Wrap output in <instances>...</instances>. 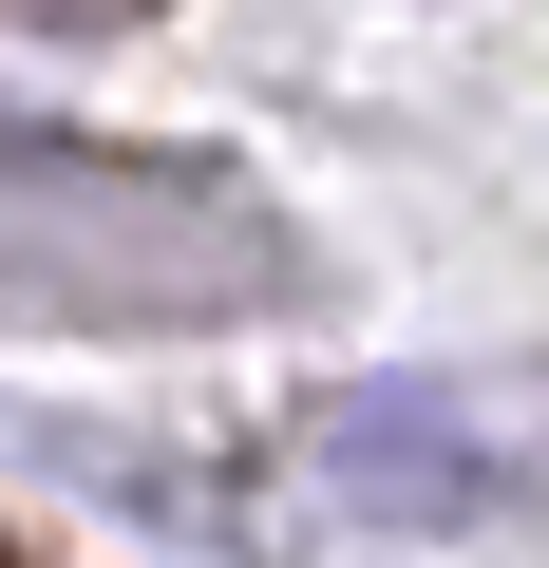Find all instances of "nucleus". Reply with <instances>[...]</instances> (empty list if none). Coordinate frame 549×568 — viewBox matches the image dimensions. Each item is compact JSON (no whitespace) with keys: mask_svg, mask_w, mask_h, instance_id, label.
<instances>
[{"mask_svg":"<svg viewBox=\"0 0 549 568\" xmlns=\"http://www.w3.org/2000/svg\"><path fill=\"white\" fill-rule=\"evenodd\" d=\"M304 474H323L342 511H379V530H474V511L549 493V398H492V379H360V398H323Z\"/></svg>","mask_w":549,"mask_h":568,"instance_id":"1","label":"nucleus"}]
</instances>
